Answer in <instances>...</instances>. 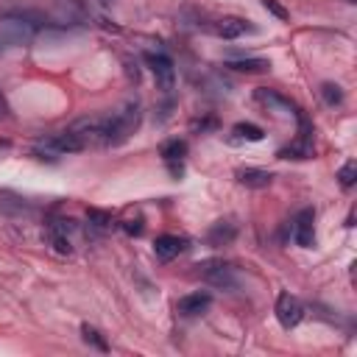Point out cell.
Returning <instances> with one entry per match:
<instances>
[{"label":"cell","mask_w":357,"mask_h":357,"mask_svg":"<svg viewBox=\"0 0 357 357\" xmlns=\"http://www.w3.org/2000/svg\"><path fill=\"white\" fill-rule=\"evenodd\" d=\"M140 123H143L140 103H126L123 109H117L112 114H101V146L103 148L123 146L129 137H134Z\"/></svg>","instance_id":"obj_1"},{"label":"cell","mask_w":357,"mask_h":357,"mask_svg":"<svg viewBox=\"0 0 357 357\" xmlns=\"http://www.w3.org/2000/svg\"><path fill=\"white\" fill-rule=\"evenodd\" d=\"M293 117L299 123V137H296V143H290L288 148L279 151V159H310L315 154V148H313V123H310V117L302 109H296Z\"/></svg>","instance_id":"obj_2"},{"label":"cell","mask_w":357,"mask_h":357,"mask_svg":"<svg viewBox=\"0 0 357 357\" xmlns=\"http://www.w3.org/2000/svg\"><path fill=\"white\" fill-rule=\"evenodd\" d=\"M195 268H198V277H201L207 285L226 288V290L237 288V271H234V265H229V263L209 260V263H201V265H195Z\"/></svg>","instance_id":"obj_3"},{"label":"cell","mask_w":357,"mask_h":357,"mask_svg":"<svg viewBox=\"0 0 357 357\" xmlns=\"http://www.w3.org/2000/svg\"><path fill=\"white\" fill-rule=\"evenodd\" d=\"M34 34V26L26 23L23 17H6L0 23V48H17L23 42H28Z\"/></svg>","instance_id":"obj_4"},{"label":"cell","mask_w":357,"mask_h":357,"mask_svg":"<svg viewBox=\"0 0 357 357\" xmlns=\"http://www.w3.org/2000/svg\"><path fill=\"white\" fill-rule=\"evenodd\" d=\"M187 151H190L187 140H179V137H173V140H168V143L159 146V157H162V162L168 165V171H171L173 179H182V173H184Z\"/></svg>","instance_id":"obj_5"},{"label":"cell","mask_w":357,"mask_h":357,"mask_svg":"<svg viewBox=\"0 0 357 357\" xmlns=\"http://www.w3.org/2000/svg\"><path fill=\"white\" fill-rule=\"evenodd\" d=\"M274 313H277V321L282 324V329H293V326H299L302 318H304V304H302L296 296H290V293H279Z\"/></svg>","instance_id":"obj_6"},{"label":"cell","mask_w":357,"mask_h":357,"mask_svg":"<svg viewBox=\"0 0 357 357\" xmlns=\"http://www.w3.org/2000/svg\"><path fill=\"white\" fill-rule=\"evenodd\" d=\"M146 64L151 67L157 84L162 87V92H171L173 84H176V67H173V59L168 53H146Z\"/></svg>","instance_id":"obj_7"},{"label":"cell","mask_w":357,"mask_h":357,"mask_svg":"<svg viewBox=\"0 0 357 357\" xmlns=\"http://www.w3.org/2000/svg\"><path fill=\"white\" fill-rule=\"evenodd\" d=\"M293 241L302 249H313L315 246V209L313 207H304L293 218Z\"/></svg>","instance_id":"obj_8"},{"label":"cell","mask_w":357,"mask_h":357,"mask_svg":"<svg viewBox=\"0 0 357 357\" xmlns=\"http://www.w3.org/2000/svg\"><path fill=\"white\" fill-rule=\"evenodd\" d=\"M187 252V237H179V234H159L154 241V254L162 260V263H171L176 260L179 254Z\"/></svg>","instance_id":"obj_9"},{"label":"cell","mask_w":357,"mask_h":357,"mask_svg":"<svg viewBox=\"0 0 357 357\" xmlns=\"http://www.w3.org/2000/svg\"><path fill=\"white\" fill-rule=\"evenodd\" d=\"M209 304H212V296L198 290V293L182 296V299L176 302V313H179L182 318H198V315H204V313L209 310Z\"/></svg>","instance_id":"obj_10"},{"label":"cell","mask_w":357,"mask_h":357,"mask_svg":"<svg viewBox=\"0 0 357 357\" xmlns=\"http://www.w3.org/2000/svg\"><path fill=\"white\" fill-rule=\"evenodd\" d=\"M212 31L218 37H223V40H237V37H243V34H252L254 26L246 23V20H241V17H223V20H218L212 26Z\"/></svg>","instance_id":"obj_11"},{"label":"cell","mask_w":357,"mask_h":357,"mask_svg":"<svg viewBox=\"0 0 357 357\" xmlns=\"http://www.w3.org/2000/svg\"><path fill=\"white\" fill-rule=\"evenodd\" d=\"M45 243L56 252V254H62V257H70L73 254V243H70V234L67 232H62L59 226H53V223H48V229H45Z\"/></svg>","instance_id":"obj_12"},{"label":"cell","mask_w":357,"mask_h":357,"mask_svg":"<svg viewBox=\"0 0 357 357\" xmlns=\"http://www.w3.org/2000/svg\"><path fill=\"white\" fill-rule=\"evenodd\" d=\"M237 182L243 187H252V190H263L274 182V176L268 171H260V168H241L237 171Z\"/></svg>","instance_id":"obj_13"},{"label":"cell","mask_w":357,"mask_h":357,"mask_svg":"<svg viewBox=\"0 0 357 357\" xmlns=\"http://www.w3.org/2000/svg\"><path fill=\"white\" fill-rule=\"evenodd\" d=\"M234 237H237V226L232 220H218V223H212L207 241H209V246H229Z\"/></svg>","instance_id":"obj_14"},{"label":"cell","mask_w":357,"mask_h":357,"mask_svg":"<svg viewBox=\"0 0 357 357\" xmlns=\"http://www.w3.org/2000/svg\"><path fill=\"white\" fill-rule=\"evenodd\" d=\"M265 132L257 123H234L232 126V143H260Z\"/></svg>","instance_id":"obj_15"},{"label":"cell","mask_w":357,"mask_h":357,"mask_svg":"<svg viewBox=\"0 0 357 357\" xmlns=\"http://www.w3.org/2000/svg\"><path fill=\"white\" fill-rule=\"evenodd\" d=\"M229 70H237V73H268L271 70V62L268 59H234V62H226Z\"/></svg>","instance_id":"obj_16"},{"label":"cell","mask_w":357,"mask_h":357,"mask_svg":"<svg viewBox=\"0 0 357 357\" xmlns=\"http://www.w3.org/2000/svg\"><path fill=\"white\" fill-rule=\"evenodd\" d=\"M87 220H89V226H92V229H98V232H106V229H112V226H114L112 215H109V212H103V209H89V212H87Z\"/></svg>","instance_id":"obj_17"},{"label":"cell","mask_w":357,"mask_h":357,"mask_svg":"<svg viewBox=\"0 0 357 357\" xmlns=\"http://www.w3.org/2000/svg\"><path fill=\"white\" fill-rule=\"evenodd\" d=\"M121 229L126 232V234H132V237H140L143 232H146V220H143V215H126L123 220H121Z\"/></svg>","instance_id":"obj_18"},{"label":"cell","mask_w":357,"mask_h":357,"mask_svg":"<svg viewBox=\"0 0 357 357\" xmlns=\"http://www.w3.org/2000/svg\"><path fill=\"white\" fill-rule=\"evenodd\" d=\"M354 179H357V162H354V159H349V162L338 171V182H340V187H343V190H349V187H354Z\"/></svg>","instance_id":"obj_19"},{"label":"cell","mask_w":357,"mask_h":357,"mask_svg":"<svg viewBox=\"0 0 357 357\" xmlns=\"http://www.w3.org/2000/svg\"><path fill=\"white\" fill-rule=\"evenodd\" d=\"M81 335H84V340H87V343H92V346H95L98 351H106V349H109V343L103 340V335H101V332H98L95 326L84 324V326H81Z\"/></svg>","instance_id":"obj_20"},{"label":"cell","mask_w":357,"mask_h":357,"mask_svg":"<svg viewBox=\"0 0 357 357\" xmlns=\"http://www.w3.org/2000/svg\"><path fill=\"white\" fill-rule=\"evenodd\" d=\"M321 95H324V101L329 103V106H338L340 101H343V89L338 87V84H321Z\"/></svg>","instance_id":"obj_21"},{"label":"cell","mask_w":357,"mask_h":357,"mask_svg":"<svg viewBox=\"0 0 357 357\" xmlns=\"http://www.w3.org/2000/svg\"><path fill=\"white\" fill-rule=\"evenodd\" d=\"M263 6L277 17V20H290V15H288V9L279 3V0H263Z\"/></svg>","instance_id":"obj_22"}]
</instances>
